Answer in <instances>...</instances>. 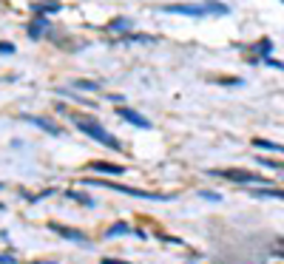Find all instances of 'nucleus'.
I'll list each match as a JSON object with an SVG mask.
<instances>
[{"instance_id": "obj_1", "label": "nucleus", "mask_w": 284, "mask_h": 264, "mask_svg": "<svg viewBox=\"0 0 284 264\" xmlns=\"http://www.w3.org/2000/svg\"><path fill=\"white\" fill-rule=\"evenodd\" d=\"M162 12L168 14H185V18H208V14H228L224 3H170L162 6Z\"/></svg>"}, {"instance_id": "obj_2", "label": "nucleus", "mask_w": 284, "mask_h": 264, "mask_svg": "<svg viewBox=\"0 0 284 264\" xmlns=\"http://www.w3.org/2000/svg\"><path fill=\"white\" fill-rule=\"evenodd\" d=\"M74 125H77L86 136H91L94 142H100V145H106V148H111V150H122L120 140H116V136H111V134H108L106 128L94 120V116H74Z\"/></svg>"}, {"instance_id": "obj_3", "label": "nucleus", "mask_w": 284, "mask_h": 264, "mask_svg": "<svg viewBox=\"0 0 284 264\" xmlns=\"http://www.w3.org/2000/svg\"><path fill=\"white\" fill-rule=\"evenodd\" d=\"M86 185H97V188H111V190H120V194L136 196V199H145V202H170L174 194H154V190H140V188L131 185H116V182H108V179H86Z\"/></svg>"}, {"instance_id": "obj_4", "label": "nucleus", "mask_w": 284, "mask_h": 264, "mask_svg": "<svg viewBox=\"0 0 284 264\" xmlns=\"http://www.w3.org/2000/svg\"><path fill=\"white\" fill-rule=\"evenodd\" d=\"M210 176H219V179H228V182H236V185H267L270 179L253 174V170H239V168H213Z\"/></svg>"}, {"instance_id": "obj_5", "label": "nucleus", "mask_w": 284, "mask_h": 264, "mask_svg": "<svg viewBox=\"0 0 284 264\" xmlns=\"http://www.w3.org/2000/svg\"><path fill=\"white\" fill-rule=\"evenodd\" d=\"M23 122H32V125H37L40 131H46V134H52V136H62V128L54 120H46V116H32V114H23L20 116Z\"/></svg>"}, {"instance_id": "obj_6", "label": "nucleus", "mask_w": 284, "mask_h": 264, "mask_svg": "<svg viewBox=\"0 0 284 264\" xmlns=\"http://www.w3.org/2000/svg\"><path fill=\"white\" fill-rule=\"evenodd\" d=\"M48 228L57 233V236L68 238V242H80V244H91V238L82 233V230H74V228H66V224H48Z\"/></svg>"}, {"instance_id": "obj_7", "label": "nucleus", "mask_w": 284, "mask_h": 264, "mask_svg": "<svg viewBox=\"0 0 284 264\" xmlns=\"http://www.w3.org/2000/svg\"><path fill=\"white\" fill-rule=\"evenodd\" d=\"M116 114L122 116L125 122H131L134 128H142V131H148V128H151V120H145V116H142L140 111H134V108H120Z\"/></svg>"}, {"instance_id": "obj_8", "label": "nucleus", "mask_w": 284, "mask_h": 264, "mask_svg": "<svg viewBox=\"0 0 284 264\" xmlns=\"http://www.w3.org/2000/svg\"><path fill=\"white\" fill-rule=\"evenodd\" d=\"M140 236V238H145V233L142 230H131V224H125V222H120V224H114V228H108L106 230V238H116V236Z\"/></svg>"}, {"instance_id": "obj_9", "label": "nucleus", "mask_w": 284, "mask_h": 264, "mask_svg": "<svg viewBox=\"0 0 284 264\" xmlns=\"http://www.w3.org/2000/svg\"><path fill=\"white\" fill-rule=\"evenodd\" d=\"M91 170H100V174H108V176L125 174V168L122 165H114V162H91Z\"/></svg>"}, {"instance_id": "obj_10", "label": "nucleus", "mask_w": 284, "mask_h": 264, "mask_svg": "<svg viewBox=\"0 0 284 264\" xmlns=\"http://www.w3.org/2000/svg\"><path fill=\"white\" fill-rule=\"evenodd\" d=\"M46 32H48V20H46L43 14H40L37 20H32V26H28V37H32V40H37V37H43Z\"/></svg>"}, {"instance_id": "obj_11", "label": "nucleus", "mask_w": 284, "mask_h": 264, "mask_svg": "<svg viewBox=\"0 0 284 264\" xmlns=\"http://www.w3.org/2000/svg\"><path fill=\"white\" fill-rule=\"evenodd\" d=\"M253 196H258V199H282L284 202V190H278V188H270V185H262L253 190Z\"/></svg>"}, {"instance_id": "obj_12", "label": "nucleus", "mask_w": 284, "mask_h": 264, "mask_svg": "<svg viewBox=\"0 0 284 264\" xmlns=\"http://www.w3.org/2000/svg\"><path fill=\"white\" fill-rule=\"evenodd\" d=\"M253 145L262 150H273V154H284V145H278V142H270L264 140V136H253Z\"/></svg>"}, {"instance_id": "obj_13", "label": "nucleus", "mask_w": 284, "mask_h": 264, "mask_svg": "<svg viewBox=\"0 0 284 264\" xmlns=\"http://www.w3.org/2000/svg\"><path fill=\"white\" fill-rule=\"evenodd\" d=\"M32 9H34L37 14H52V12L60 9V3H32Z\"/></svg>"}, {"instance_id": "obj_14", "label": "nucleus", "mask_w": 284, "mask_h": 264, "mask_svg": "<svg viewBox=\"0 0 284 264\" xmlns=\"http://www.w3.org/2000/svg\"><path fill=\"white\" fill-rule=\"evenodd\" d=\"M120 43H156L151 34H125Z\"/></svg>"}, {"instance_id": "obj_15", "label": "nucleus", "mask_w": 284, "mask_h": 264, "mask_svg": "<svg viewBox=\"0 0 284 264\" xmlns=\"http://www.w3.org/2000/svg\"><path fill=\"white\" fill-rule=\"evenodd\" d=\"M125 28H131V20L128 18H116L108 23V32H125Z\"/></svg>"}, {"instance_id": "obj_16", "label": "nucleus", "mask_w": 284, "mask_h": 264, "mask_svg": "<svg viewBox=\"0 0 284 264\" xmlns=\"http://www.w3.org/2000/svg\"><path fill=\"white\" fill-rule=\"evenodd\" d=\"M68 199H74V202H80V204H86V208H91V204H94V199H91L88 194H77V190H68Z\"/></svg>"}, {"instance_id": "obj_17", "label": "nucleus", "mask_w": 284, "mask_h": 264, "mask_svg": "<svg viewBox=\"0 0 284 264\" xmlns=\"http://www.w3.org/2000/svg\"><path fill=\"white\" fill-rule=\"evenodd\" d=\"M256 52H258V54H264V57H270V52H273V40H270V37L258 40V43H256Z\"/></svg>"}, {"instance_id": "obj_18", "label": "nucleus", "mask_w": 284, "mask_h": 264, "mask_svg": "<svg viewBox=\"0 0 284 264\" xmlns=\"http://www.w3.org/2000/svg\"><path fill=\"white\" fill-rule=\"evenodd\" d=\"M74 86H77V88H86V91H100V86H97V82H91V80H77Z\"/></svg>"}, {"instance_id": "obj_19", "label": "nucleus", "mask_w": 284, "mask_h": 264, "mask_svg": "<svg viewBox=\"0 0 284 264\" xmlns=\"http://www.w3.org/2000/svg\"><path fill=\"white\" fill-rule=\"evenodd\" d=\"M199 196L208 202H222V194H213V190H199Z\"/></svg>"}, {"instance_id": "obj_20", "label": "nucleus", "mask_w": 284, "mask_h": 264, "mask_svg": "<svg viewBox=\"0 0 284 264\" xmlns=\"http://www.w3.org/2000/svg\"><path fill=\"white\" fill-rule=\"evenodd\" d=\"M12 52H14V46L6 43V40H0V54H12Z\"/></svg>"}, {"instance_id": "obj_21", "label": "nucleus", "mask_w": 284, "mask_h": 264, "mask_svg": "<svg viewBox=\"0 0 284 264\" xmlns=\"http://www.w3.org/2000/svg\"><path fill=\"white\" fill-rule=\"evenodd\" d=\"M264 62H267V66H273V68H282V71H284V62H278V60H270V57H264Z\"/></svg>"}, {"instance_id": "obj_22", "label": "nucleus", "mask_w": 284, "mask_h": 264, "mask_svg": "<svg viewBox=\"0 0 284 264\" xmlns=\"http://www.w3.org/2000/svg\"><path fill=\"white\" fill-rule=\"evenodd\" d=\"M100 264H131V262H122V258H102Z\"/></svg>"}, {"instance_id": "obj_23", "label": "nucleus", "mask_w": 284, "mask_h": 264, "mask_svg": "<svg viewBox=\"0 0 284 264\" xmlns=\"http://www.w3.org/2000/svg\"><path fill=\"white\" fill-rule=\"evenodd\" d=\"M0 264H14V256H0Z\"/></svg>"}, {"instance_id": "obj_24", "label": "nucleus", "mask_w": 284, "mask_h": 264, "mask_svg": "<svg viewBox=\"0 0 284 264\" xmlns=\"http://www.w3.org/2000/svg\"><path fill=\"white\" fill-rule=\"evenodd\" d=\"M32 264H57V262H32Z\"/></svg>"}, {"instance_id": "obj_25", "label": "nucleus", "mask_w": 284, "mask_h": 264, "mask_svg": "<svg viewBox=\"0 0 284 264\" xmlns=\"http://www.w3.org/2000/svg\"><path fill=\"white\" fill-rule=\"evenodd\" d=\"M282 3H284V0H282Z\"/></svg>"}]
</instances>
